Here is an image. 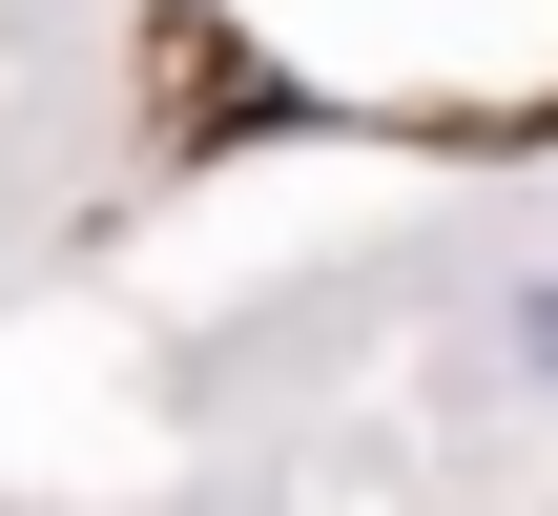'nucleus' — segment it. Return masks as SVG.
<instances>
[]
</instances>
